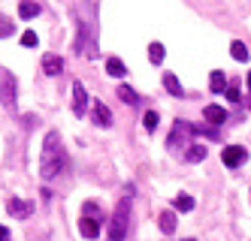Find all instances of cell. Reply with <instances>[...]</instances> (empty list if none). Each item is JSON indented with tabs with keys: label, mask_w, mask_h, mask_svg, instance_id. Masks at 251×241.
Listing matches in <instances>:
<instances>
[{
	"label": "cell",
	"mask_w": 251,
	"mask_h": 241,
	"mask_svg": "<svg viewBox=\"0 0 251 241\" xmlns=\"http://www.w3.org/2000/svg\"><path fill=\"white\" fill-rule=\"evenodd\" d=\"M157 226H160V232L173 235V232H176V211H160V217H157Z\"/></svg>",
	"instance_id": "cell-12"
},
{
	"label": "cell",
	"mask_w": 251,
	"mask_h": 241,
	"mask_svg": "<svg viewBox=\"0 0 251 241\" xmlns=\"http://www.w3.org/2000/svg\"><path fill=\"white\" fill-rule=\"evenodd\" d=\"M106 72H109V76H115V79H121L127 69H124V64H121L118 58H106Z\"/></svg>",
	"instance_id": "cell-19"
},
{
	"label": "cell",
	"mask_w": 251,
	"mask_h": 241,
	"mask_svg": "<svg viewBox=\"0 0 251 241\" xmlns=\"http://www.w3.org/2000/svg\"><path fill=\"white\" fill-rule=\"evenodd\" d=\"M43 72L46 76H61L64 72V58L61 54H43Z\"/></svg>",
	"instance_id": "cell-8"
},
{
	"label": "cell",
	"mask_w": 251,
	"mask_h": 241,
	"mask_svg": "<svg viewBox=\"0 0 251 241\" xmlns=\"http://www.w3.org/2000/svg\"><path fill=\"white\" fill-rule=\"evenodd\" d=\"M85 109H88V90H85L82 82H73V115L82 118Z\"/></svg>",
	"instance_id": "cell-6"
},
{
	"label": "cell",
	"mask_w": 251,
	"mask_h": 241,
	"mask_svg": "<svg viewBox=\"0 0 251 241\" xmlns=\"http://www.w3.org/2000/svg\"><path fill=\"white\" fill-rule=\"evenodd\" d=\"M94 124L97 127H109L112 124V112H109V109H106V103H94Z\"/></svg>",
	"instance_id": "cell-11"
},
{
	"label": "cell",
	"mask_w": 251,
	"mask_h": 241,
	"mask_svg": "<svg viewBox=\"0 0 251 241\" xmlns=\"http://www.w3.org/2000/svg\"><path fill=\"white\" fill-rule=\"evenodd\" d=\"M206 145H188V154H185V160L188 163H203L206 160Z\"/></svg>",
	"instance_id": "cell-16"
},
{
	"label": "cell",
	"mask_w": 251,
	"mask_h": 241,
	"mask_svg": "<svg viewBox=\"0 0 251 241\" xmlns=\"http://www.w3.org/2000/svg\"><path fill=\"white\" fill-rule=\"evenodd\" d=\"M185 241H194V238H185Z\"/></svg>",
	"instance_id": "cell-29"
},
{
	"label": "cell",
	"mask_w": 251,
	"mask_h": 241,
	"mask_svg": "<svg viewBox=\"0 0 251 241\" xmlns=\"http://www.w3.org/2000/svg\"><path fill=\"white\" fill-rule=\"evenodd\" d=\"M12 33H15V24L9 22V18L0 15V40H6V36H12Z\"/></svg>",
	"instance_id": "cell-24"
},
{
	"label": "cell",
	"mask_w": 251,
	"mask_h": 241,
	"mask_svg": "<svg viewBox=\"0 0 251 241\" xmlns=\"http://www.w3.org/2000/svg\"><path fill=\"white\" fill-rule=\"evenodd\" d=\"M127 226H130V199L124 196L118 205H115L112 223H109V238H112V241H124V235H127Z\"/></svg>",
	"instance_id": "cell-2"
},
{
	"label": "cell",
	"mask_w": 251,
	"mask_h": 241,
	"mask_svg": "<svg viewBox=\"0 0 251 241\" xmlns=\"http://www.w3.org/2000/svg\"><path fill=\"white\" fill-rule=\"evenodd\" d=\"M221 160H224V166L236 169V166H242V163L248 160V151H245L242 145H227L224 151H221Z\"/></svg>",
	"instance_id": "cell-5"
},
{
	"label": "cell",
	"mask_w": 251,
	"mask_h": 241,
	"mask_svg": "<svg viewBox=\"0 0 251 241\" xmlns=\"http://www.w3.org/2000/svg\"><path fill=\"white\" fill-rule=\"evenodd\" d=\"M64 169H67V151L61 145V136L55 130H49L43 142V154H40V175L43 181H55L58 175H64Z\"/></svg>",
	"instance_id": "cell-1"
},
{
	"label": "cell",
	"mask_w": 251,
	"mask_h": 241,
	"mask_svg": "<svg viewBox=\"0 0 251 241\" xmlns=\"http://www.w3.org/2000/svg\"><path fill=\"white\" fill-rule=\"evenodd\" d=\"M245 85H248V94H251V72H248V76H245Z\"/></svg>",
	"instance_id": "cell-28"
},
{
	"label": "cell",
	"mask_w": 251,
	"mask_h": 241,
	"mask_svg": "<svg viewBox=\"0 0 251 241\" xmlns=\"http://www.w3.org/2000/svg\"><path fill=\"white\" fill-rule=\"evenodd\" d=\"M22 45H25V48H37V45H40V36L33 33V30H25V33H22Z\"/></svg>",
	"instance_id": "cell-22"
},
{
	"label": "cell",
	"mask_w": 251,
	"mask_h": 241,
	"mask_svg": "<svg viewBox=\"0 0 251 241\" xmlns=\"http://www.w3.org/2000/svg\"><path fill=\"white\" fill-rule=\"evenodd\" d=\"M173 208H176V211H194V196L178 193V196L173 199Z\"/></svg>",
	"instance_id": "cell-18"
},
{
	"label": "cell",
	"mask_w": 251,
	"mask_h": 241,
	"mask_svg": "<svg viewBox=\"0 0 251 241\" xmlns=\"http://www.w3.org/2000/svg\"><path fill=\"white\" fill-rule=\"evenodd\" d=\"M224 94H227L230 103H239V88H236V82H227V90H224Z\"/></svg>",
	"instance_id": "cell-26"
},
{
	"label": "cell",
	"mask_w": 251,
	"mask_h": 241,
	"mask_svg": "<svg viewBox=\"0 0 251 241\" xmlns=\"http://www.w3.org/2000/svg\"><path fill=\"white\" fill-rule=\"evenodd\" d=\"M19 15L25 18V22H27V18H37V15H40V3H37V0H22Z\"/></svg>",
	"instance_id": "cell-15"
},
{
	"label": "cell",
	"mask_w": 251,
	"mask_h": 241,
	"mask_svg": "<svg viewBox=\"0 0 251 241\" xmlns=\"http://www.w3.org/2000/svg\"><path fill=\"white\" fill-rule=\"evenodd\" d=\"M188 136H194V124L176 121V124H173V133H170V139H167V145H170V148H182V145L188 142Z\"/></svg>",
	"instance_id": "cell-4"
},
{
	"label": "cell",
	"mask_w": 251,
	"mask_h": 241,
	"mask_svg": "<svg viewBox=\"0 0 251 241\" xmlns=\"http://www.w3.org/2000/svg\"><path fill=\"white\" fill-rule=\"evenodd\" d=\"M203 118H206L212 127H218V124H224V121H227V112H224L221 106H215V103H212V106H206V109H203Z\"/></svg>",
	"instance_id": "cell-10"
},
{
	"label": "cell",
	"mask_w": 251,
	"mask_h": 241,
	"mask_svg": "<svg viewBox=\"0 0 251 241\" xmlns=\"http://www.w3.org/2000/svg\"><path fill=\"white\" fill-rule=\"evenodd\" d=\"M164 88H167V94H173V97H182L185 90H182V82H178L173 72H164Z\"/></svg>",
	"instance_id": "cell-14"
},
{
	"label": "cell",
	"mask_w": 251,
	"mask_h": 241,
	"mask_svg": "<svg viewBox=\"0 0 251 241\" xmlns=\"http://www.w3.org/2000/svg\"><path fill=\"white\" fill-rule=\"evenodd\" d=\"M0 241H12V235H9V229H6V226H0Z\"/></svg>",
	"instance_id": "cell-27"
},
{
	"label": "cell",
	"mask_w": 251,
	"mask_h": 241,
	"mask_svg": "<svg viewBox=\"0 0 251 241\" xmlns=\"http://www.w3.org/2000/svg\"><path fill=\"white\" fill-rule=\"evenodd\" d=\"M164 54H167V51H164V45H160V43H151V45H149V61H151V64H160V61H164Z\"/></svg>",
	"instance_id": "cell-21"
},
{
	"label": "cell",
	"mask_w": 251,
	"mask_h": 241,
	"mask_svg": "<svg viewBox=\"0 0 251 241\" xmlns=\"http://www.w3.org/2000/svg\"><path fill=\"white\" fill-rule=\"evenodd\" d=\"M0 103H3V109H9V112H15L19 109V97H15V76L9 69L0 66Z\"/></svg>",
	"instance_id": "cell-3"
},
{
	"label": "cell",
	"mask_w": 251,
	"mask_h": 241,
	"mask_svg": "<svg viewBox=\"0 0 251 241\" xmlns=\"http://www.w3.org/2000/svg\"><path fill=\"white\" fill-rule=\"evenodd\" d=\"M79 232L85 238H97L100 235V217H82L79 220Z\"/></svg>",
	"instance_id": "cell-9"
},
{
	"label": "cell",
	"mask_w": 251,
	"mask_h": 241,
	"mask_svg": "<svg viewBox=\"0 0 251 241\" xmlns=\"http://www.w3.org/2000/svg\"><path fill=\"white\" fill-rule=\"evenodd\" d=\"M142 124H146V130H149V133H154V130H157L160 118H157V112H154V109H151V112H146V118H142Z\"/></svg>",
	"instance_id": "cell-23"
},
{
	"label": "cell",
	"mask_w": 251,
	"mask_h": 241,
	"mask_svg": "<svg viewBox=\"0 0 251 241\" xmlns=\"http://www.w3.org/2000/svg\"><path fill=\"white\" fill-rule=\"evenodd\" d=\"M209 88L215 90V94H224V90H227V76H224L221 69H215L212 76H209Z\"/></svg>",
	"instance_id": "cell-13"
},
{
	"label": "cell",
	"mask_w": 251,
	"mask_h": 241,
	"mask_svg": "<svg viewBox=\"0 0 251 241\" xmlns=\"http://www.w3.org/2000/svg\"><path fill=\"white\" fill-rule=\"evenodd\" d=\"M194 136H209V139H218V130H215V127H194Z\"/></svg>",
	"instance_id": "cell-25"
},
{
	"label": "cell",
	"mask_w": 251,
	"mask_h": 241,
	"mask_svg": "<svg viewBox=\"0 0 251 241\" xmlns=\"http://www.w3.org/2000/svg\"><path fill=\"white\" fill-rule=\"evenodd\" d=\"M6 211H9L12 217H22V220H25V217L33 214V202H25V199H15V196H12V199L6 202Z\"/></svg>",
	"instance_id": "cell-7"
},
{
	"label": "cell",
	"mask_w": 251,
	"mask_h": 241,
	"mask_svg": "<svg viewBox=\"0 0 251 241\" xmlns=\"http://www.w3.org/2000/svg\"><path fill=\"white\" fill-rule=\"evenodd\" d=\"M230 54H233V61H239V64L248 61V48H245L242 40H233V43H230Z\"/></svg>",
	"instance_id": "cell-17"
},
{
	"label": "cell",
	"mask_w": 251,
	"mask_h": 241,
	"mask_svg": "<svg viewBox=\"0 0 251 241\" xmlns=\"http://www.w3.org/2000/svg\"><path fill=\"white\" fill-rule=\"evenodd\" d=\"M118 97H121L124 103H130V106H136V103H139L136 90H133V88H127V85H121V88H118Z\"/></svg>",
	"instance_id": "cell-20"
}]
</instances>
